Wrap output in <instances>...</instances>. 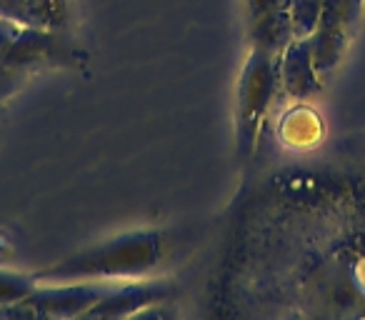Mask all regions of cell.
<instances>
[{"label": "cell", "instance_id": "cell-1", "mask_svg": "<svg viewBox=\"0 0 365 320\" xmlns=\"http://www.w3.org/2000/svg\"><path fill=\"white\" fill-rule=\"evenodd\" d=\"M115 285L110 283H76V285H63V288H38L28 295V300L43 308L48 315L56 320H71L96 305L101 298H106Z\"/></svg>", "mask_w": 365, "mask_h": 320}, {"label": "cell", "instance_id": "cell-2", "mask_svg": "<svg viewBox=\"0 0 365 320\" xmlns=\"http://www.w3.org/2000/svg\"><path fill=\"white\" fill-rule=\"evenodd\" d=\"M168 293L170 290L165 285H120V288H113L106 298H101L96 305H91L71 320H128L133 313H138L145 305L158 303Z\"/></svg>", "mask_w": 365, "mask_h": 320}, {"label": "cell", "instance_id": "cell-3", "mask_svg": "<svg viewBox=\"0 0 365 320\" xmlns=\"http://www.w3.org/2000/svg\"><path fill=\"white\" fill-rule=\"evenodd\" d=\"M278 78L290 98H308L320 91L318 71L313 66L308 38H295L280 56Z\"/></svg>", "mask_w": 365, "mask_h": 320}, {"label": "cell", "instance_id": "cell-4", "mask_svg": "<svg viewBox=\"0 0 365 320\" xmlns=\"http://www.w3.org/2000/svg\"><path fill=\"white\" fill-rule=\"evenodd\" d=\"M250 38L255 43V51L270 58H280L285 48L295 41L290 11H275L253 21L250 23Z\"/></svg>", "mask_w": 365, "mask_h": 320}, {"label": "cell", "instance_id": "cell-5", "mask_svg": "<svg viewBox=\"0 0 365 320\" xmlns=\"http://www.w3.org/2000/svg\"><path fill=\"white\" fill-rule=\"evenodd\" d=\"M53 41H56V38L51 36V31L23 26L21 36L16 38V43H13L11 53L6 56L3 66H6V68H16V71H23V68L33 66V63H41L43 58L51 56Z\"/></svg>", "mask_w": 365, "mask_h": 320}, {"label": "cell", "instance_id": "cell-6", "mask_svg": "<svg viewBox=\"0 0 365 320\" xmlns=\"http://www.w3.org/2000/svg\"><path fill=\"white\" fill-rule=\"evenodd\" d=\"M310 53H313V66L318 76L330 73L340 63L348 46V31L343 26H318L315 33L308 38Z\"/></svg>", "mask_w": 365, "mask_h": 320}, {"label": "cell", "instance_id": "cell-7", "mask_svg": "<svg viewBox=\"0 0 365 320\" xmlns=\"http://www.w3.org/2000/svg\"><path fill=\"white\" fill-rule=\"evenodd\" d=\"M28 6V26L26 28H53L63 26L66 18V0H26Z\"/></svg>", "mask_w": 365, "mask_h": 320}, {"label": "cell", "instance_id": "cell-8", "mask_svg": "<svg viewBox=\"0 0 365 320\" xmlns=\"http://www.w3.org/2000/svg\"><path fill=\"white\" fill-rule=\"evenodd\" d=\"M288 11L295 38H310L323 16V0H290Z\"/></svg>", "mask_w": 365, "mask_h": 320}, {"label": "cell", "instance_id": "cell-9", "mask_svg": "<svg viewBox=\"0 0 365 320\" xmlns=\"http://www.w3.org/2000/svg\"><path fill=\"white\" fill-rule=\"evenodd\" d=\"M33 290H36V280L33 278L13 273V270H0V305L28 298Z\"/></svg>", "mask_w": 365, "mask_h": 320}, {"label": "cell", "instance_id": "cell-10", "mask_svg": "<svg viewBox=\"0 0 365 320\" xmlns=\"http://www.w3.org/2000/svg\"><path fill=\"white\" fill-rule=\"evenodd\" d=\"M0 320H56L53 315H48L43 308H38L33 300L21 298L13 303L0 305Z\"/></svg>", "mask_w": 365, "mask_h": 320}, {"label": "cell", "instance_id": "cell-11", "mask_svg": "<svg viewBox=\"0 0 365 320\" xmlns=\"http://www.w3.org/2000/svg\"><path fill=\"white\" fill-rule=\"evenodd\" d=\"M245 3H248L250 23L258 21V18H263V16H268V13L288 11L290 8V0H245Z\"/></svg>", "mask_w": 365, "mask_h": 320}, {"label": "cell", "instance_id": "cell-12", "mask_svg": "<svg viewBox=\"0 0 365 320\" xmlns=\"http://www.w3.org/2000/svg\"><path fill=\"white\" fill-rule=\"evenodd\" d=\"M21 31H23V26L8 21V18H0V66H3L6 56L11 53L13 43H16V38L21 36Z\"/></svg>", "mask_w": 365, "mask_h": 320}, {"label": "cell", "instance_id": "cell-13", "mask_svg": "<svg viewBox=\"0 0 365 320\" xmlns=\"http://www.w3.org/2000/svg\"><path fill=\"white\" fill-rule=\"evenodd\" d=\"M0 18H8L18 26H28L26 0H0Z\"/></svg>", "mask_w": 365, "mask_h": 320}, {"label": "cell", "instance_id": "cell-14", "mask_svg": "<svg viewBox=\"0 0 365 320\" xmlns=\"http://www.w3.org/2000/svg\"><path fill=\"white\" fill-rule=\"evenodd\" d=\"M18 78H21V71L0 66V100H3L6 96H11L13 88H16V83H18Z\"/></svg>", "mask_w": 365, "mask_h": 320}]
</instances>
